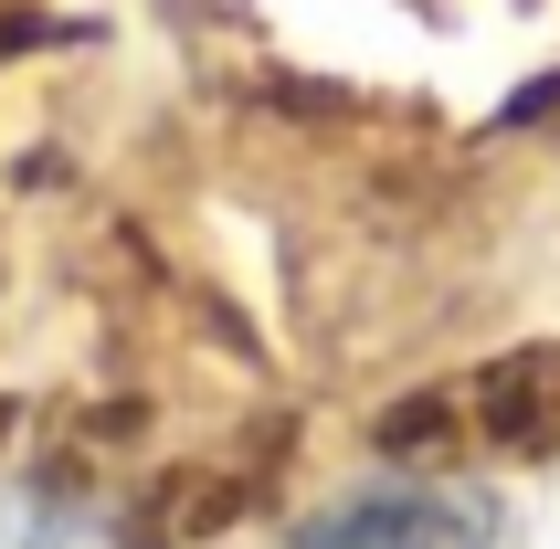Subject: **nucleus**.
<instances>
[{"instance_id": "1", "label": "nucleus", "mask_w": 560, "mask_h": 549, "mask_svg": "<svg viewBox=\"0 0 560 549\" xmlns=\"http://www.w3.org/2000/svg\"><path fill=\"white\" fill-rule=\"evenodd\" d=\"M498 539H508L498 497L444 487V476H412V487L349 497L339 518H317L296 549H498Z\"/></svg>"}, {"instance_id": "2", "label": "nucleus", "mask_w": 560, "mask_h": 549, "mask_svg": "<svg viewBox=\"0 0 560 549\" xmlns=\"http://www.w3.org/2000/svg\"><path fill=\"white\" fill-rule=\"evenodd\" d=\"M455 392H466L476 455H508V465H550L560 455V338H518L498 360H476Z\"/></svg>"}, {"instance_id": "3", "label": "nucleus", "mask_w": 560, "mask_h": 549, "mask_svg": "<svg viewBox=\"0 0 560 549\" xmlns=\"http://www.w3.org/2000/svg\"><path fill=\"white\" fill-rule=\"evenodd\" d=\"M265 487H276V444L244 455V465H190V476H170V487L149 497V539H138V549H180V539H201V528L254 518Z\"/></svg>"}, {"instance_id": "4", "label": "nucleus", "mask_w": 560, "mask_h": 549, "mask_svg": "<svg viewBox=\"0 0 560 549\" xmlns=\"http://www.w3.org/2000/svg\"><path fill=\"white\" fill-rule=\"evenodd\" d=\"M371 444L392 465H412V476H444V465H466L476 455V423H466V392L444 381V392H412V401H392L371 423Z\"/></svg>"}, {"instance_id": "5", "label": "nucleus", "mask_w": 560, "mask_h": 549, "mask_svg": "<svg viewBox=\"0 0 560 549\" xmlns=\"http://www.w3.org/2000/svg\"><path fill=\"white\" fill-rule=\"evenodd\" d=\"M0 549H127V539L95 518L74 487H43V476H32V487L0 497Z\"/></svg>"}]
</instances>
